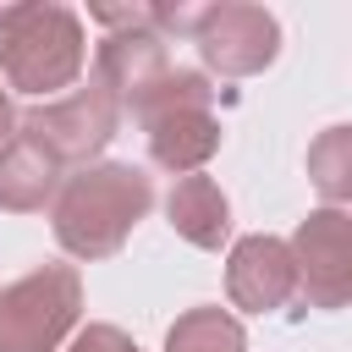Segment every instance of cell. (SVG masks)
<instances>
[{
  "mask_svg": "<svg viewBox=\"0 0 352 352\" xmlns=\"http://www.w3.org/2000/svg\"><path fill=\"white\" fill-rule=\"evenodd\" d=\"M0 72L16 94H55L82 72V22L72 6H0Z\"/></svg>",
  "mask_w": 352,
  "mask_h": 352,
  "instance_id": "2",
  "label": "cell"
},
{
  "mask_svg": "<svg viewBox=\"0 0 352 352\" xmlns=\"http://www.w3.org/2000/svg\"><path fill=\"white\" fill-rule=\"evenodd\" d=\"M165 352H248V336L231 314L220 308H192L170 324L165 336Z\"/></svg>",
  "mask_w": 352,
  "mask_h": 352,
  "instance_id": "12",
  "label": "cell"
},
{
  "mask_svg": "<svg viewBox=\"0 0 352 352\" xmlns=\"http://www.w3.org/2000/svg\"><path fill=\"white\" fill-rule=\"evenodd\" d=\"M55 182H60V160L28 138V132H11L0 143V209L11 214H33L55 198Z\"/></svg>",
  "mask_w": 352,
  "mask_h": 352,
  "instance_id": "8",
  "label": "cell"
},
{
  "mask_svg": "<svg viewBox=\"0 0 352 352\" xmlns=\"http://www.w3.org/2000/svg\"><path fill=\"white\" fill-rule=\"evenodd\" d=\"M82 280L72 264H44L0 292V352H55L77 324Z\"/></svg>",
  "mask_w": 352,
  "mask_h": 352,
  "instance_id": "3",
  "label": "cell"
},
{
  "mask_svg": "<svg viewBox=\"0 0 352 352\" xmlns=\"http://www.w3.org/2000/svg\"><path fill=\"white\" fill-rule=\"evenodd\" d=\"M116 121H121V104H116V94L94 77V82H88V88H77L72 99L33 110V116L22 121V132H28V138H38V143L66 165V160H88V154H99V148L110 143Z\"/></svg>",
  "mask_w": 352,
  "mask_h": 352,
  "instance_id": "6",
  "label": "cell"
},
{
  "mask_svg": "<svg viewBox=\"0 0 352 352\" xmlns=\"http://www.w3.org/2000/svg\"><path fill=\"white\" fill-rule=\"evenodd\" d=\"M292 270L302 280V297L314 308H341L352 297V220L341 209H319L297 226L286 242Z\"/></svg>",
  "mask_w": 352,
  "mask_h": 352,
  "instance_id": "5",
  "label": "cell"
},
{
  "mask_svg": "<svg viewBox=\"0 0 352 352\" xmlns=\"http://www.w3.org/2000/svg\"><path fill=\"white\" fill-rule=\"evenodd\" d=\"M165 214H170V226H176L192 248H220L226 231H231V204H226V192H220L209 176H198V170L170 187Z\"/></svg>",
  "mask_w": 352,
  "mask_h": 352,
  "instance_id": "11",
  "label": "cell"
},
{
  "mask_svg": "<svg viewBox=\"0 0 352 352\" xmlns=\"http://www.w3.org/2000/svg\"><path fill=\"white\" fill-rule=\"evenodd\" d=\"M209 94H214V88H209L198 72H176V66H170V72H160L126 110H132L138 121H154V116H165V110H209Z\"/></svg>",
  "mask_w": 352,
  "mask_h": 352,
  "instance_id": "13",
  "label": "cell"
},
{
  "mask_svg": "<svg viewBox=\"0 0 352 352\" xmlns=\"http://www.w3.org/2000/svg\"><path fill=\"white\" fill-rule=\"evenodd\" d=\"M72 352H138V341L121 336L116 324H88V330L72 341Z\"/></svg>",
  "mask_w": 352,
  "mask_h": 352,
  "instance_id": "15",
  "label": "cell"
},
{
  "mask_svg": "<svg viewBox=\"0 0 352 352\" xmlns=\"http://www.w3.org/2000/svg\"><path fill=\"white\" fill-rule=\"evenodd\" d=\"M11 126H16V110H11V99H6V88H0V143L11 138Z\"/></svg>",
  "mask_w": 352,
  "mask_h": 352,
  "instance_id": "16",
  "label": "cell"
},
{
  "mask_svg": "<svg viewBox=\"0 0 352 352\" xmlns=\"http://www.w3.org/2000/svg\"><path fill=\"white\" fill-rule=\"evenodd\" d=\"M160 72H170L160 33H110L99 44V60H94V77L116 94V104H132Z\"/></svg>",
  "mask_w": 352,
  "mask_h": 352,
  "instance_id": "9",
  "label": "cell"
},
{
  "mask_svg": "<svg viewBox=\"0 0 352 352\" xmlns=\"http://www.w3.org/2000/svg\"><path fill=\"white\" fill-rule=\"evenodd\" d=\"M226 292L248 314H270L297 292V270L280 236H242L226 264Z\"/></svg>",
  "mask_w": 352,
  "mask_h": 352,
  "instance_id": "7",
  "label": "cell"
},
{
  "mask_svg": "<svg viewBox=\"0 0 352 352\" xmlns=\"http://www.w3.org/2000/svg\"><path fill=\"white\" fill-rule=\"evenodd\" d=\"M143 126H148V154H154V165L182 170V176H192V170L220 148V121H214L209 110H165V116H154V121H143Z\"/></svg>",
  "mask_w": 352,
  "mask_h": 352,
  "instance_id": "10",
  "label": "cell"
},
{
  "mask_svg": "<svg viewBox=\"0 0 352 352\" xmlns=\"http://www.w3.org/2000/svg\"><path fill=\"white\" fill-rule=\"evenodd\" d=\"M192 38H198V55L220 72V77H253L275 60L280 50V28L264 6H209L192 16Z\"/></svg>",
  "mask_w": 352,
  "mask_h": 352,
  "instance_id": "4",
  "label": "cell"
},
{
  "mask_svg": "<svg viewBox=\"0 0 352 352\" xmlns=\"http://www.w3.org/2000/svg\"><path fill=\"white\" fill-rule=\"evenodd\" d=\"M154 182L138 165H88L55 198V242L77 258H110L148 214Z\"/></svg>",
  "mask_w": 352,
  "mask_h": 352,
  "instance_id": "1",
  "label": "cell"
},
{
  "mask_svg": "<svg viewBox=\"0 0 352 352\" xmlns=\"http://www.w3.org/2000/svg\"><path fill=\"white\" fill-rule=\"evenodd\" d=\"M308 176H314V187H319L330 204H341V198L352 192V126H330V132L308 148Z\"/></svg>",
  "mask_w": 352,
  "mask_h": 352,
  "instance_id": "14",
  "label": "cell"
}]
</instances>
